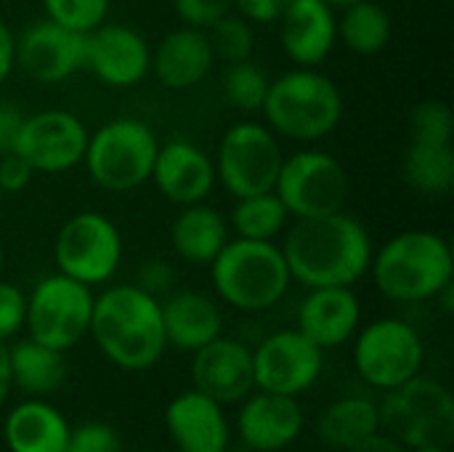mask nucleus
<instances>
[{"instance_id": "f257e3e1", "label": "nucleus", "mask_w": 454, "mask_h": 452, "mask_svg": "<svg viewBox=\"0 0 454 452\" xmlns=\"http://www.w3.org/2000/svg\"><path fill=\"white\" fill-rule=\"evenodd\" d=\"M282 256L290 277L306 288H351L372 264V242L356 218L338 210L298 218L285 237Z\"/></svg>"}, {"instance_id": "f03ea898", "label": "nucleus", "mask_w": 454, "mask_h": 452, "mask_svg": "<svg viewBox=\"0 0 454 452\" xmlns=\"http://www.w3.org/2000/svg\"><path fill=\"white\" fill-rule=\"evenodd\" d=\"M101 354L120 370H149L165 349L160 301L138 285H114L93 298L90 328Z\"/></svg>"}, {"instance_id": "7ed1b4c3", "label": "nucleus", "mask_w": 454, "mask_h": 452, "mask_svg": "<svg viewBox=\"0 0 454 452\" xmlns=\"http://www.w3.org/2000/svg\"><path fill=\"white\" fill-rule=\"evenodd\" d=\"M372 277L378 290L399 304L436 298L452 285V248L444 237L423 229L402 232L388 240L372 258Z\"/></svg>"}, {"instance_id": "20e7f679", "label": "nucleus", "mask_w": 454, "mask_h": 452, "mask_svg": "<svg viewBox=\"0 0 454 452\" xmlns=\"http://www.w3.org/2000/svg\"><path fill=\"white\" fill-rule=\"evenodd\" d=\"M213 288L239 312H266L277 306L293 277L282 248L263 240H229L210 264Z\"/></svg>"}, {"instance_id": "39448f33", "label": "nucleus", "mask_w": 454, "mask_h": 452, "mask_svg": "<svg viewBox=\"0 0 454 452\" xmlns=\"http://www.w3.org/2000/svg\"><path fill=\"white\" fill-rule=\"evenodd\" d=\"M263 115L269 128L285 139L319 141L338 128L343 96L327 75L301 67L269 83Z\"/></svg>"}, {"instance_id": "423d86ee", "label": "nucleus", "mask_w": 454, "mask_h": 452, "mask_svg": "<svg viewBox=\"0 0 454 452\" xmlns=\"http://www.w3.org/2000/svg\"><path fill=\"white\" fill-rule=\"evenodd\" d=\"M380 429L412 448H450L454 440L452 392L434 381L415 376L407 384L388 389L378 405Z\"/></svg>"}, {"instance_id": "0eeeda50", "label": "nucleus", "mask_w": 454, "mask_h": 452, "mask_svg": "<svg viewBox=\"0 0 454 452\" xmlns=\"http://www.w3.org/2000/svg\"><path fill=\"white\" fill-rule=\"evenodd\" d=\"M157 149V136L146 123L120 117L88 136L82 163L101 189L130 192L152 178Z\"/></svg>"}, {"instance_id": "6e6552de", "label": "nucleus", "mask_w": 454, "mask_h": 452, "mask_svg": "<svg viewBox=\"0 0 454 452\" xmlns=\"http://www.w3.org/2000/svg\"><path fill=\"white\" fill-rule=\"evenodd\" d=\"M274 194L282 200L290 216L317 218L346 208L351 181L346 168L327 152L306 149L285 157Z\"/></svg>"}, {"instance_id": "1a4fd4ad", "label": "nucleus", "mask_w": 454, "mask_h": 452, "mask_svg": "<svg viewBox=\"0 0 454 452\" xmlns=\"http://www.w3.org/2000/svg\"><path fill=\"white\" fill-rule=\"evenodd\" d=\"M90 314H93L90 288L59 272L40 280L35 290L27 296L24 328L29 330V338L51 349L69 352L88 336Z\"/></svg>"}, {"instance_id": "9d476101", "label": "nucleus", "mask_w": 454, "mask_h": 452, "mask_svg": "<svg viewBox=\"0 0 454 452\" xmlns=\"http://www.w3.org/2000/svg\"><path fill=\"white\" fill-rule=\"evenodd\" d=\"M282 163L285 155L271 128L261 123H237L221 139L215 178H221L226 192L237 200L263 194L274 192Z\"/></svg>"}, {"instance_id": "9b49d317", "label": "nucleus", "mask_w": 454, "mask_h": 452, "mask_svg": "<svg viewBox=\"0 0 454 452\" xmlns=\"http://www.w3.org/2000/svg\"><path fill=\"white\" fill-rule=\"evenodd\" d=\"M423 338L404 320H375L354 344V365L364 384L378 392L396 389L423 370Z\"/></svg>"}, {"instance_id": "f8f14e48", "label": "nucleus", "mask_w": 454, "mask_h": 452, "mask_svg": "<svg viewBox=\"0 0 454 452\" xmlns=\"http://www.w3.org/2000/svg\"><path fill=\"white\" fill-rule=\"evenodd\" d=\"M53 258L61 274L96 288L114 277L122 258V237L104 213L82 210L59 229Z\"/></svg>"}, {"instance_id": "ddd939ff", "label": "nucleus", "mask_w": 454, "mask_h": 452, "mask_svg": "<svg viewBox=\"0 0 454 452\" xmlns=\"http://www.w3.org/2000/svg\"><path fill=\"white\" fill-rule=\"evenodd\" d=\"M322 368L325 352L298 328L271 333L258 349H253V376L258 392L298 397L319 381Z\"/></svg>"}, {"instance_id": "4468645a", "label": "nucleus", "mask_w": 454, "mask_h": 452, "mask_svg": "<svg viewBox=\"0 0 454 452\" xmlns=\"http://www.w3.org/2000/svg\"><path fill=\"white\" fill-rule=\"evenodd\" d=\"M88 136V128L72 112L43 109L24 117L13 152L21 155L35 173H64L82 163Z\"/></svg>"}, {"instance_id": "2eb2a0df", "label": "nucleus", "mask_w": 454, "mask_h": 452, "mask_svg": "<svg viewBox=\"0 0 454 452\" xmlns=\"http://www.w3.org/2000/svg\"><path fill=\"white\" fill-rule=\"evenodd\" d=\"M16 67L37 83H61L85 67V35L40 19L16 37Z\"/></svg>"}, {"instance_id": "dca6fc26", "label": "nucleus", "mask_w": 454, "mask_h": 452, "mask_svg": "<svg viewBox=\"0 0 454 452\" xmlns=\"http://www.w3.org/2000/svg\"><path fill=\"white\" fill-rule=\"evenodd\" d=\"M192 354V384L210 400L237 405L255 392L253 349L245 344L218 336Z\"/></svg>"}, {"instance_id": "f3484780", "label": "nucleus", "mask_w": 454, "mask_h": 452, "mask_svg": "<svg viewBox=\"0 0 454 452\" xmlns=\"http://www.w3.org/2000/svg\"><path fill=\"white\" fill-rule=\"evenodd\" d=\"M152 67L149 43L125 24H98L85 35V67L112 88L144 80Z\"/></svg>"}, {"instance_id": "a211bd4d", "label": "nucleus", "mask_w": 454, "mask_h": 452, "mask_svg": "<svg viewBox=\"0 0 454 452\" xmlns=\"http://www.w3.org/2000/svg\"><path fill=\"white\" fill-rule=\"evenodd\" d=\"M303 408L298 397L258 392L242 400L237 432L247 450L279 452L290 448L303 432Z\"/></svg>"}, {"instance_id": "6ab92c4d", "label": "nucleus", "mask_w": 454, "mask_h": 452, "mask_svg": "<svg viewBox=\"0 0 454 452\" xmlns=\"http://www.w3.org/2000/svg\"><path fill=\"white\" fill-rule=\"evenodd\" d=\"M165 429L178 452L229 450V421L223 405L197 389L178 394L168 405Z\"/></svg>"}, {"instance_id": "aec40b11", "label": "nucleus", "mask_w": 454, "mask_h": 452, "mask_svg": "<svg viewBox=\"0 0 454 452\" xmlns=\"http://www.w3.org/2000/svg\"><path fill=\"white\" fill-rule=\"evenodd\" d=\"M152 178L173 205H197L215 186V163L192 141H170L157 149Z\"/></svg>"}, {"instance_id": "412c9836", "label": "nucleus", "mask_w": 454, "mask_h": 452, "mask_svg": "<svg viewBox=\"0 0 454 452\" xmlns=\"http://www.w3.org/2000/svg\"><path fill=\"white\" fill-rule=\"evenodd\" d=\"M279 40L298 67H319L338 40L335 8L325 0H293L279 16Z\"/></svg>"}, {"instance_id": "4be33fe9", "label": "nucleus", "mask_w": 454, "mask_h": 452, "mask_svg": "<svg viewBox=\"0 0 454 452\" xmlns=\"http://www.w3.org/2000/svg\"><path fill=\"white\" fill-rule=\"evenodd\" d=\"M359 320L362 306L351 288H311L298 309V330L322 352L354 338Z\"/></svg>"}, {"instance_id": "5701e85b", "label": "nucleus", "mask_w": 454, "mask_h": 452, "mask_svg": "<svg viewBox=\"0 0 454 452\" xmlns=\"http://www.w3.org/2000/svg\"><path fill=\"white\" fill-rule=\"evenodd\" d=\"M213 61L215 56H213L207 32L184 24L160 40L157 51L152 53L149 69H154L157 80L165 88L186 91L207 77V72L213 69Z\"/></svg>"}, {"instance_id": "b1692460", "label": "nucleus", "mask_w": 454, "mask_h": 452, "mask_svg": "<svg viewBox=\"0 0 454 452\" xmlns=\"http://www.w3.org/2000/svg\"><path fill=\"white\" fill-rule=\"evenodd\" d=\"M162 312V330L168 346L181 352H197L223 330L221 309L213 298L197 290H178L160 301Z\"/></svg>"}, {"instance_id": "393cba45", "label": "nucleus", "mask_w": 454, "mask_h": 452, "mask_svg": "<svg viewBox=\"0 0 454 452\" xmlns=\"http://www.w3.org/2000/svg\"><path fill=\"white\" fill-rule=\"evenodd\" d=\"M69 432L61 410L37 397L19 402L3 426L8 452H67Z\"/></svg>"}, {"instance_id": "a878e982", "label": "nucleus", "mask_w": 454, "mask_h": 452, "mask_svg": "<svg viewBox=\"0 0 454 452\" xmlns=\"http://www.w3.org/2000/svg\"><path fill=\"white\" fill-rule=\"evenodd\" d=\"M170 242L184 261L210 266L229 242V224L215 208L186 205L170 226Z\"/></svg>"}, {"instance_id": "bb28decb", "label": "nucleus", "mask_w": 454, "mask_h": 452, "mask_svg": "<svg viewBox=\"0 0 454 452\" xmlns=\"http://www.w3.org/2000/svg\"><path fill=\"white\" fill-rule=\"evenodd\" d=\"M11 381L19 392L29 397H48L61 389L67 378V360L64 352L51 349L35 338H24L8 349Z\"/></svg>"}, {"instance_id": "cd10ccee", "label": "nucleus", "mask_w": 454, "mask_h": 452, "mask_svg": "<svg viewBox=\"0 0 454 452\" xmlns=\"http://www.w3.org/2000/svg\"><path fill=\"white\" fill-rule=\"evenodd\" d=\"M375 432H380V413L378 402L367 397H343L333 402L317 421L319 440L333 450H351Z\"/></svg>"}, {"instance_id": "c85d7f7f", "label": "nucleus", "mask_w": 454, "mask_h": 452, "mask_svg": "<svg viewBox=\"0 0 454 452\" xmlns=\"http://www.w3.org/2000/svg\"><path fill=\"white\" fill-rule=\"evenodd\" d=\"M402 173L407 184L423 194H450L454 186V147L452 141L439 144V141H410L404 160H402Z\"/></svg>"}, {"instance_id": "c756f323", "label": "nucleus", "mask_w": 454, "mask_h": 452, "mask_svg": "<svg viewBox=\"0 0 454 452\" xmlns=\"http://www.w3.org/2000/svg\"><path fill=\"white\" fill-rule=\"evenodd\" d=\"M394 35L391 13L375 0H359L343 8L338 19V37L359 56H375L386 51Z\"/></svg>"}, {"instance_id": "7c9ffc66", "label": "nucleus", "mask_w": 454, "mask_h": 452, "mask_svg": "<svg viewBox=\"0 0 454 452\" xmlns=\"http://www.w3.org/2000/svg\"><path fill=\"white\" fill-rule=\"evenodd\" d=\"M287 218H290V213L274 192L239 197L231 210V226H234L237 237H242V240L274 242V237H279L285 232Z\"/></svg>"}, {"instance_id": "2f4dec72", "label": "nucleus", "mask_w": 454, "mask_h": 452, "mask_svg": "<svg viewBox=\"0 0 454 452\" xmlns=\"http://www.w3.org/2000/svg\"><path fill=\"white\" fill-rule=\"evenodd\" d=\"M269 83L271 80L266 77V72L255 61L245 59V61L229 64V72L223 77V93H226L229 104H234L237 109L258 112V109H263Z\"/></svg>"}, {"instance_id": "473e14b6", "label": "nucleus", "mask_w": 454, "mask_h": 452, "mask_svg": "<svg viewBox=\"0 0 454 452\" xmlns=\"http://www.w3.org/2000/svg\"><path fill=\"white\" fill-rule=\"evenodd\" d=\"M205 32H207V40H210L215 59H223L226 64H237V61L250 59L253 45H255V35H253V27L245 16L226 13L223 19H218Z\"/></svg>"}, {"instance_id": "72a5a7b5", "label": "nucleus", "mask_w": 454, "mask_h": 452, "mask_svg": "<svg viewBox=\"0 0 454 452\" xmlns=\"http://www.w3.org/2000/svg\"><path fill=\"white\" fill-rule=\"evenodd\" d=\"M43 8H45V19L72 32L88 35L90 29L104 24L109 0H43Z\"/></svg>"}, {"instance_id": "f704fd0d", "label": "nucleus", "mask_w": 454, "mask_h": 452, "mask_svg": "<svg viewBox=\"0 0 454 452\" xmlns=\"http://www.w3.org/2000/svg\"><path fill=\"white\" fill-rule=\"evenodd\" d=\"M452 109L444 101H420L410 115V141H452Z\"/></svg>"}, {"instance_id": "c9c22d12", "label": "nucleus", "mask_w": 454, "mask_h": 452, "mask_svg": "<svg viewBox=\"0 0 454 452\" xmlns=\"http://www.w3.org/2000/svg\"><path fill=\"white\" fill-rule=\"evenodd\" d=\"M67 452H122V440L109 424H82L69 432Z\"/></svg>"}, {"instance_id": "e433bc0d", "label": "nucleus", "mask_w": 454, "mask_h": 452, "mask_svg": "<svg viewBox=\"0 0 454 452\" xmlns=\"http://www.w3.org/2000/svg\"><path fill=\"white\" fill-rule=\"evenodd\" d=\"M173 8L186 27L210 29L218 19L234 11V0H173Z\"/></svg>"}, {"instance_id": "4c0bfd02", "label": "nucleus", "mask_w": 454, "mask_h": 452, "mask_svg": "<svg viewBox=\"0 0 454 452\" xmlns=\"http://www.w3.org/2000/svg\"><path fill=\"white\" fill-rule=\"evenodd\" d=\"M27 320V296L21 288L0 280V344H8Z\"/></svg>"}, {"instance_id": "58836bf2", "label": "nucleus", "mask_w": 454, "mask_h": 452, "mask_svg": "<svg viewBox=\"0 0 454 452\" xmlns=\"http://www.w3.org/2000/svg\"><path fill=\"white\" fill-rule=\"evenodd\" d=\"M35 170L29 168V163L11 152V155H3L0 157V192H21L29 186Z\"/></svg>"}, {"instance_id": "ea45409f", "label": "nucleus", "mask_w": 454, "mask_h": 452, "mask_svg": "<svg viewBox=\"0 0 454 452\" xmlns=\"http://www.w3.org/2000/svg\"><path fill=\"white\" fill-rule=\"evenodd\" d=\"M293 0H234V8L239 11V16H245L247 21H279V16L287 11Z\"/></svg>"}, {"instance_id": "a19ab883", "label": "nucleus", "mask_w": 454, "mask_h": 452, "mask_svg": "<svg viewBox=\"0 0 454 452\" xmlns=\"http://www.w3.org/2000/svg\"><path fill=\"white\" fill-rule=\"evenodd\" d=\"M24 117L27 115L19 107L0 101V157L3 155H11L16 149V139H19V131H21Z\"/></svg>"}, {"instance_id": "79ce46f5", "label": "nucleus", "mask_w": 454, "mask_h": 452, "mask_svg": "<svg viewBox=\"0 0 454 452\" xmlns=\"http://www.w3.org/2000/svg\"><path fill=\"white\" fill-rule=\"evenodd\" d=\"M138 280H141V282H138V288L157 298L160 293H165V290L170 288V282H173V272H170V266H168V264H162V261H152V264H146V266L141 269V277H138Z\"/></svg>"}, {"instance_id": "37998d69", "label": "nucleus", "mask_w": 454, "mask_h": 452, "mask_svg": "<svg viewBox=\"0 0 454 452\" xmlns=\"http://www.w3.org/2000/svg\"><path fill=\"white\" fill-rule=\"evenodd\" d=\"M13 67H16V35L8 29L5 21H0V85L8 80Z\"/></svg>"}, {"instance_id": "c03bdc74", "label": "nucleus", "mask_w": 454, "mask_h": 452, "mask_svg": "<svg viewBox=\"0 0 454 452\" xmlns=\"http://www.w3.org/2000/svg\"><path fill=\"white\" fill-rule=\"evenodd\" d=\"M346 452H407V448L380 429V432L370 434L367 440H362L359 445H354L351 450Z\"/></svg>"}, {"instance_id": "a18cd8bd", "label": "nucleus", "mask_w": 454, "mask_h": 452, "mask_svg": "<svg viewBox=\"0 0 454 452\" xmlns=\"http://www.w3.org/2000/svg\"><path fill=\"white\" fill-rule=\"evenodd\" d=\"M11 389H13V381H11V365H8V346L0 344V408L5 405Z\"/></svg>"}, {"instance_id": "49530a36", "label": "nucleus", "mask_w": 454, "mask_h": 452, "mask_svg": "<svg viewBox=\"0 0 454 452\" xmlns=\"http://www.w3.org/2000/svg\"><path fill=\"white\" fill-rule=\"evenodd\" d=\"M327 5H333V8H346V5H351V3H359V0H325Z\"/></svg>"}, {"instance_id": "de8ad7c7", "label": "nucleus", "mask_w": 454, "mask_h": 452, "mask_svg": "<svg viewBox=\"0 0 454 452\" xmlns=\"http://www.w3.org/2000/svg\"><path fill=\"white\" fill-rule=\"evenodd\" d=\"M407 452H452L450 448H412V450Z\"/></svg>"}, {"instance_id": "09e8293b", "label": "nucleus", "mask_w": 454, "mask_h": 452, "mask_svg": "<svg viewBox=\"0 0 454 452\" xmlns=\"http://www.w3.org/2000/svg\"><path fill=\"white\" fill-rule=\"evenodd\" d=\"M3 264H5V253H3V245H0V272H3Z\"/></svg>"}, {"instance_id": "8fccbe9b", "label": "nucleus", "mask_w": 454, "mask_h": 452, "mask_svg": "<svg viewBox=\"0 0 454 452\" xmlns=\"http://www.w3.org/2000/svg\"><path fill=\"white\" fill-rule=\"evenodd\" d=\"M0 197H3V192H0Z\"/></svg>"}]
</instances>
